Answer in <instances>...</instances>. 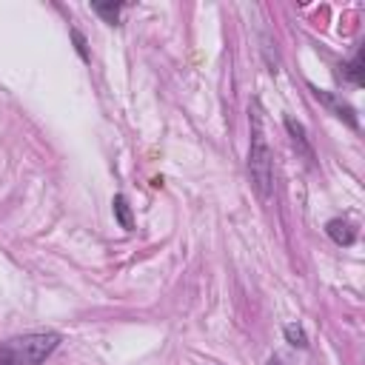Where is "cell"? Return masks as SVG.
Returning a JSON list of instances; mask_svg holds the SVG:
<instances>
[{"label":"cell","instance_id":"1","mask_svg":"<svg viewBox=\"0 0 365 365\" xmlns=\"http://www.w3.org/2000/svg\"><path fill=\"white\" fill-rule=\"evenodd\" d=\"M60 334L31 331L0 342V365H43V359L57 348Z\"/></svg>","mask_w":365,"mask_h":365},{"label":"cell","instance_id":"2","mask_svg":"<svg viewBox=\"0 0 365 365\" xmlns=\"http://www.w3.org/2000/svg\"><path fill=\"white\" fill-rule=\"evenodd\" d=\"M248 174L251 182L257 188V194L262 200H268L274 194V160H271V148L262 137V123H259V111L254 106V131H251V151H248Z\"/></svg>","mask_w":365,"mask_h":365},{"label":"cell","instance_id":"3","mask_svg":"<svg viewBox=\"0 0 365 365\" xmlns=\"http://www.w3.org/2000/svg\"><path fill=\"white\" fill-rule=\"evenodd\" d=\"M311 91H314V97L334 114V117H339V120H345L351 128H356V114H354V108L342 100V97H336V94H331V91H325V88H317V86H311Z\"/></svg>","mask_w":365,"mask_h":365},{"label":"cell","instance_id":"4","mask_svg":"<svg viewBox=\"0 0 365 365\" xmlns=\"http://www.w3.org/2000/svg\"><path fill=\"white\" fill-rule=\"evenodd\" d=\"M325 231H328V237H331L336 245H351V242L356 240V231H354L351 222H345V220H331V222L325 225Z\"/></svg>","mask_w":365,"mask_h":365},{"label":"cell","instance_id":"5","mask_svg":"<svg viewBox=\"0 0 365 365\" xmlns=\"http://www.w3.org/2000/svg\"><path fill=\"white\" fill-rule=\"evenodd\" d=\"M285 128H288V134H291V140H294V145L311 160V145H308V140H305V128L294 120V117H285Z\"/></svg>","mask_w":365,"mask_h":365},{"label":"cell","instance_id":"6","mask_svg":"<svg viewBox=\"0 0 365 365\" xmlns=\"http://www.w3.org/2000/svg\"><path fill=\"white\" fill-rule=\"evenodd\" d=\"M114 214H117V220H120V225H123V228H131V225H134L131 211H128V202H125V197H123V194H117V197H114Z\"/></svg>","mask_w":365,"mask_h":365},{"label":"cell","instance_id":"7","mask_svg":"<svg viewBox=\"0 0 365 365\" xmlns=\"http://www.w3.org/2000/svg\"><path fill=\"white\" fill-rule=\"evenodd\" d=\"M120 9H123V3H94V11H97L106 23H117Z\"/></svg>","mask_w":365,"mask_h":365},{"label":"cell","instance_id":"8","mask_svg":"<svg viewBox=\"0 0 365 365\" xmlns=\"http://www.w3.org/2000/svg\"><path fill=\"white\" fill-rule=\"evenodd\" d=\"M285 339L291 342V345H297V348H305L308 345V336H305V331L299 328V325H285Z\"/></svg>","mask_w":365,"mask_h":365},{"label":"cell","instance_id":"9","mask_svg":"<svg viewBox=\"0 0 365 365\" xmlns=\"http://www.w3.org/2000/svg\"><path fill=\"white\" fill-rule=\"evenodd\" d=\"M345 74H348V80H351L354 86H362V54H356V57L345 66Z\"/></svg>","mask_w":365,"mask_h":365},{"label":"cell","instance_id":"10","mask_svg":"<svg viewBox=\"0 0 365 365\" xmlns=\"http://www.w3.org/2000/svg\"><path fill=\"white\" fill-rule=\"evenodd\" d=\"M71 37H74V43H77V51H80V57H83V60H88V51H86V40H83V34H80V31H74Z\"/></svg>","mask_w":365,"mask_h":365},{"label":"cell","instance_id":"11","mask_svg":"<svg viewBox=\"0 0 365 365\" xmlns=\"http://www.w3.org/2000/svg\"><path fill=\"white\" fill-rule=\"evenodd\" d=\"M268 365H282V362H279L277 356H271V359H268Z\"/></svg>","mask_w":365,"mask_h":365},{"label":"cell","instance_id":"12","mask_svg":"<svg viewBox=\"0 0 365 365\" xmlns=\"http://www.w3.org/2000/svg\"><path fill=\"white\" fill-rule=\"evenodd\" d=\"M208 365H217V362H208Z\"/></svg>","mask_w":365,"mask_h":365}]
</instances>
